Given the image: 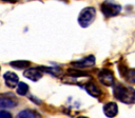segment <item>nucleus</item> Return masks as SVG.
I'll list each match as a JSON object with an SVG mask.
<instances>
[{
	"label": "nucleus",
	"instance_id": "f257e3e1",
	"mask_svg": "<svg viewBox=\"0 0 135 118\" xmlns=\"http://www.w3.org/2000/svg\"><path fill=\"white\" fill-rule=\"evenodd\" d=\"M113 94L115 98L122 103H135V90L132 86H126L121 83H116L113 85Z\"/></svg>",
	"mask_w": 135,
	"mask_h": 118
},
{
	"label": "nucleus",
	"instance_id": "f03ea898",
	"mask_svg": "<svg viewBox=\"0 0 135 118\" xmlns=\"http://www.w3.org/2000/svg\"><path fill=\"white\" fill-rule=\"evenodd\" d=\"M96 17V9L93 6H86L78 15V23L81 27H88Z\"/></svg>",
	"mask_w": 135,
	"mask_h": 118
},
{
	"label": "nucleus",
	"instance_id": "7ed1b4c3",
	"mask_svg": "<svg viewBox=\"0 0 135 118\" xmlns=\"http://www.w3.org/2000/svg\"><path fill=\"white\" fill-rule=\"evenodd\" d=\"M100 11L103 14V16L107 18L115 17L121 12V5L113 1L105 0L100 4Z\"/></svg>",
	"mask_w": 135,
	"mask_h": 118
},
{
	"label": "nucleus",
	"instance_id": "20e7f679",
	"mask_svg": "<svg viewBox=\"0 0 135 118\" xmlns=\"http://www.w3.org/2000/svg\"><path fill=\"white\" fill-rule=\"evenodd\" d=\"M97 78H98L99 82L104 86H113L114 85L115 77H114L113 72L109 68H101L97 73Z\"/></svg>",
	"mask_w": 135,
	"mask_h": 118
},
{
	"label": "nucleus",
	"instance_id": "39448f33",
	"mask_svg": "<svg viewBox=\"0 0 135 118\" xmlns=\"http://www.w3.org/2000/svg\"><path fill=\"white\" fill-rule=\"evenodd\" d=\"M18 105V100L12 93L0 94V109H12Z\"/></svg>",
	"mask_w": 135,
	"mask_h": 118
},
{
	"label": "nucleus",
	"instance_id": "423d86ee",
	"mask_svg": "<svg viewBox=\"0 0 135 118\" xmlns=\"http://www.w3.org/2000/svg\"><path fill=\"white\" fill-rule=\"evenodd\" d=\"M72 66H75L76 68H84V67H91L95 65V56L89 55L84 58H81L79 60H75L71 62Z\"/></svg>",
	"mask_w": 135,
	"mask_h": 118
},
{
	"label": "nucleus",
	"instance_id": "0eeeda50",
	"mask_svg": "<svg viewBox=\"0 0 135 118\" xmlns=\"http://www.w3.org/2000/svg\"><path fill=\"white\" fill-rule=\"evenodd\" d=\"M84 88L85 91L88 92V94L92 97H95V98H98L100 95H101V88L99 87V85L92 79H90L88 82L84 83Z\"/></svg>",
	"mask_w": 135,
	"mask_h": 118
},
{
	"label": "nucleus",
	"instance_id": "6e6552de",
	"mask_svg": "<svg viewBox=\"0 0 135 118\" xmlns=\"http://www.w3.org/2000/svg\"><path fill=\"white\" fill-rule=\"evenodd\" d=\"M120 75L130 83H134L135 82V70L134 68H128L127 65L124 64H120L118 66Z\"/></svg>",
	"mask_w": 135,
	"mask_h": 118
},
{
	"label": "nucleus",
	"instance_id": "1a4fd4ad",
	"mask_svg": "<svg viewBox=\"0 0 135 118\" xmlns=\"http://www.w3.org/2000/svg\"><path fill=\"white\" fill-rule=\"evenodd\" d=\"M23 76L32 81H38L42 78V72L39 67H28L23 72Z\"/></svg>",
	"mask_w": 135,
	"mask_h": 118
},
{
	"label": "nucleus",
	"instance_id": "9d476101",
	"mask_svg": "<svg viewBox=\"0 0 135 118\" xmlns=\"http://www.w3.org/2000/svg\"><path fill=\"white\" fill-rule=\"evenodd\" d=\"M3 79L5 81L6 86H8L11 88L16 87L17 84L19 83V77L14 72H6V73H4L3 74Z\"/></svg>",
	"mask_w": 135,
	"mask_h": 118
},
{
	"label": "nucleus",
	"instance_id": "9b49d317",
	"mask_svg": "<svg viewBox=\"0 0 135 118\" xmlns=\"http://www.w3.org/2000/svg\"><path fill=\"white\" fill-rule=\"evenodd\" d=\"M102 110H103V114L108 118H114L118 114V105H117L116 102H113V101L107 102L103 105Z\"/></svg>",
	"mask_w": 135,
	"mask_h": 118
},
{
	"label": "nucleus",
	"instance_id": "f8f14e48",
	"mask_svg": "<svg viewBox=\"0 0 135 118\" xmlns=\"http://www.w3.org/2000/svg\"><path fill=\"white\" fill-rule=\"evenodd\" d=\"M16 118H41V115H40L39 112H37L35 110L26 109V110H23V111L19 112L17 114Z\"/></svg>",
	"mask_w": 135,
	"mask_h": 118
},
{
	"label": "nucleus",
	"instance_id": "ddd939ff",
	"mask_svg": "<svg viewBox=\"0 0 135 118\" xmlns=\"http://www.w3.org/2000/svg\"><path fill=\"white\" fill-rule=\"evenodd\" d=\"M9 65L17 70H26L30 67L31 62L28 60H15L9 62Z\"/></svg>",
	"mask_w": 135,
	"mask_h": 118
},
{
	"label": "nucleus",
	"instance_id": "4468645a",
	"mask_svg": "<svg viewBox=\"0 0 135 118\" xmlns=\"http://www.w3.org/2000/svg\"><path fill=\"white\" fill-rule=\"evenodd\" d=\"M39 70L43 73H47V74H51L52 76H59L61 74V70L60 68H55V67H46V66H41L39 67Z\"/></svg>",
	"mask_w": 135,
	"mask_h": 118
},
{
	"label": "nucleus",
	"instance_id": "2eb2a0df",
	"mask_svg": "<svg viewBox=\"0 0 135 118\" xmlns=\"http://www.w3.org/2000/svg\"><path fill=\"white\" fill-rule=\"evenodd\" d=\"M16 87H17L16 92L20 96H25L27 94V92H28V85L25 82H19Z\"/></svg>",
	"mask_w": 135,
	"mask_h": 118
},
{
	"label": "nucleus",
	"instance_id": "dca6fc26",
	"mask_svg": "<svg viewBox=\"0 0 135 118\" xmlns=\"http://www.w3.org/2000/svg\"><path fill=\"white\" fill-rule=\"evenodd\" d=\"M0 118H12V114L7 111H0Z\"/></svg>",
	"mask_w": 135,
	"mask_h": 118
},
{
	"label": "nucleus",
	"instance_id": "f3484780",
	"mask_svg": "<svg viewBox=\"0 0 135 118\" xmlns=\"http://www.w3.org/2000/svg\"><path fill=\"white\" fill-rule=\"evenodd\" d=\"M2 1H5V2H11V3H15L17 0H2Z\"/></svg>",
	"mask_w": 135,
	"mask_h": 118
},
{
	"label": "nucleus",
	"instance_id": "a211bd4d",
	"mask_svg": "<svg viewBox=\"0 0 135 118\" xmlns=\"http://www.w3.org/2000/svg\"><path fill=\"white\" fill-rule=\"evenodd\" d=\"M76 118H89V117H85V116H78V117H76Z\"/></svg>",
	"mask_w": 135,
	"mask_h": 118
}]
</instances>
